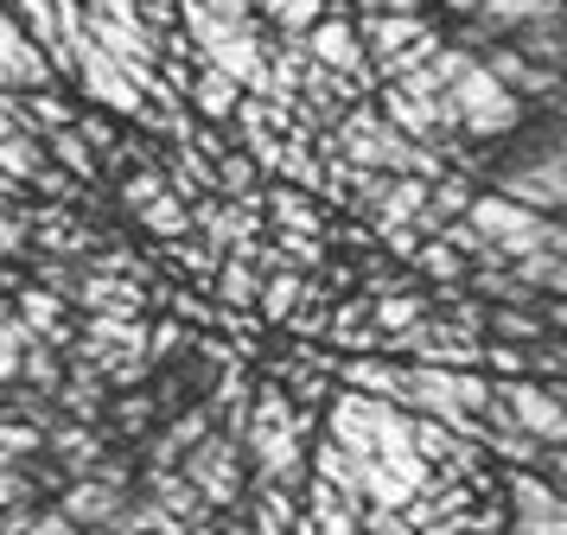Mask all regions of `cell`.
<instances>
[{
	"mask_svg": "<svg viewBox=\"0 0 567 535\" xmlns=\"http://www.w3.org/2000/svg\"><path fill=\"white\" fill-rule=\"evenodd\" d=\"M307 440H312V414L281 395V382H261L256 402H249V421H243V459L256 484H275V491H293L307 484Z\"/></svg>",
	"mask_w": 567,
	"mask_h": 535,
	"instance_id": "1",
	"label": "cell"
},
{
	"mask_svg": "<svg viewBox=\"0 0 567 535\" xmlns=\"http://www.w3.org/2000/svg\"><path fill=\"white\" fill-rule=\"evenodd\" d=\"M478 243H485L504 268L511 261H523V255H567V236L555 217H536V210H523V204L497 198V192H472V204H465L460 217Z\"/></svg>",
	"mask_w": 567,
	"mask_h": 535,
	"instance_id": "2",
	"label": "cell"
},
{
	"mask_svg": "<svg viewBox=\"0 0 567 535\" xmlns=\"http://www.w3.org/2000/svg\"><path fill=\"white\" fill-rule=\"evenodd\" d=\"M485 428H511V433H529L536 446H561V440H567V395H561V382H536V377L497 382V377H491Z\"/></svg>",
	"mask_w": 567,
	"mask_h": 535,
	"instance_id": "3",
	"label": "cell"
},
{
	"mask_svg": "<svg viewBox=\"0 0 567 535\" xmlns=\"http://www.w3.org/2000/svg\"><path fill=\"white\" fill-rule=\"evenodd\" d=\"M179 479L205 497V510L217 516V510H236L243 504V484H249V459H243V440L224 428H210L192 453L179 459Z\"/></svg>",
	"mask_w": 567,
	"mask_h": 535,
	"instance_id": "4",
	"label": "cell"
},
{
	"mask_svg": "<svg viewBox=\"0 0 567 535\" xmlns=\"http://www.w3.org/2000/svg\"><path fill=\"white\" fill-rule=\"evenodd\" d=\"M128 504L134 491L128 484H109V479H71L64 491H58V516L71 523L78 535H115L128 529Z\"/></svg>",
	"mask_w": 567,
	"mask_h": 535,
	"instance_id": "5",
	"label": "cell"
},
{
	"mask_svg": "<svg viewBox=\"0 0 567 535\" xmlns=\"http://www.w3.org/2000/svg\"><path fill=\"white\" fill-rule=\"evenodd\" d=\"M71 83L83 90V102H96L103 115H122V122H141V109H147V102H141V90L122 76V64H115V58H103L90 39L71 51Z\"/></svg>",
	"mask_w": 567,
	"mask_h": 535,
	"instance_id": "6",
	"label": "cell"
},
{
	"mask_svg": "<svg viewBox=\"0 0 567 535\" xmlns=\"http://www.w3.org/2000/svg\"><path fill=\"white\" fill-rule=\"evenodd\" d=\"M300 51H307V64H319V71L358 76L363 90L377 83V76H370V58H363V45H358V25H351V13H326V20L300 39Z\"/></svg>",
	"mask_w": 567,
	"mask_h": 535,
	"instance_id": "7",
	"label": "cell"
},
{
	"mask_svg": "<svg viewBox=\"0 0 567 535\" xmlns=\"http://www.w3.org/2000/svg\"><path fill=\"white\" fill-rule=\"evenodd\" d=\"M504 497H511V516H567L561 484H548L529 465H504Z\"/></svg>",
	"mask_w": 567,
	"mask_h": 535,
	"instance_id": "8",
	"label": "cell"
},
{
	"mask_svg": "<svg viewBox=\"0 0 567 535\" xmlns=\"http://www.w3.org/2000/svg\"><path fill=\"white\" fill-rule=\"evenodd\" d=\"M217 428V408H192V414H179V421H173V428L159 433L154 446H147V472H173V465H179L185 453H192V446H198V440H205V433Z\"/></svg>",
	"mask_w": 567,
	"mask_h": 535,
	"instance_id": "9",
	"label": "cell"
},
{
	"mask_svg": "<svg viewBox=\"0 0 567 535\" xmlns=\"http://www.w3.org/2000/svg\"><path fill=\"white\" fill-rule=\"evenodd\" d=\"M39 147H45V160H52L58 173L71 178V185H83V192H96V185H103V166H96V153L83 147L78 127H52Z\"/></svg>",
	"mask_w": 567,
	"mask_h": 535,
	"instance_id": "10",
	"label": "cell"
},
{
	"mask_svg": "<svg viewBox=\"0 0 567 535\" xmlns=\"http://www.w3.org/2000/svg\"><path fill=\"white\" fill-rule=\"evenodd\" d=\"M185 102L205 115V122H217V127H230V115H236V102H243V83H230L224 71H210V64H198L192 71V90H185Z\"/></svg>",
	"mask_w": 567,
	"mask_h": 535,
	"instance_id": "11",
	"label": "cell"
},
{
	"mask_svg": "<svg viewBox=\"0 0 567 535\" xmlns=\"http://www.w3.org/2000/svg\"><path fill=\"white\" fill-rule=\"evenodd\" d=\"M472 20L485 25L491 39H511L516 25H536V20H561V0H485Z\"/></svg>",
	"mask_w": 567,
	"mask_h": 535,
	"instance_id": "12",
	"label": "cell"
},
{
	"mask_svg": "<svg viewBox=\"0 0 567 535\" xmlns=\"http://www.w3.org/2000/svg\"><path fill=\"white\" fill-rule=\"evenodd\" d=\"M39 173H45V147H39L32 134H20V127H7V134H0V178H7L13 192H32Z\"/></svg>",
	"mask_w": 567,
	"mask_h": 535,
	"instance_id": "13",
	"label": "cell"
},
{
	"mask_svg": "<svg viewBox=\"0 0 567 535\" xmlns=\"http://www.w3.org/2000/svg\"><path fill=\"white\" fill-rule=\"evenodd\" d=\"M293 516H300V497L293 491H275V484H256V504H249V535H293Z\"/></svg>",
	"mask_w": 567,
	"mask_h": 535,
	"instance_id": "14",
	"label": "cell"
},
{
	"mask_svg": "<svg viewBox=\"0 0 567 535\" xmlns=\"http://www.w3.org/2000/svg\"><path fill=\"white\" fill-rule=\"evenodd\" d=\"M319 338H332V344H344V351H358V357H363V351H377V331H370V306H363V300L332 306Z\"/></svg>",
	"mask_w": 567,
	"mask_h": 535,
	"instance_id": "15",
	"label": "cell"
},
{
	"mask_svg": "<svg viewBox=\"0 0 567 535\" xmlns=\"http://www.w3.org/2000/svg\"><path fill=\"white\" fill-rule=\"evenodd\" d=\"M504 45L516 51V58H529V64H542V71H561V20H536V25H516Z\"/></svg>",
	"mask_w": 567,
	"mask_h": 535,
	"instance_id": "16",
	"label": "cell"
},
{
	"mask_svg": "<svg viewBox=\"0 0 567 535\" xmlns=\"http://www.w3.org/2000/svg\"><path fill=\"white\" fill-rule=\"evenodd\" d=\"M268 210H275V224L293 229V236H319V204H312L300 185H275V192H268Z\"/></svg>",
	"mask_w": 567,
	"mask_h": 535,
	"instance_id": "17",
	"label": "cell"
},
{
	"mask_svg": "<svg viewBox=\"0 0 567 535\" xmlns=\"http://www.w3.org/2000/svg\"><path fill=\"white\" fill-rule=\"evenodd\" d=\"M409 268H414V275H427L434 287H460V280H465V255H460V249H446L440 236H427V243L414 249Z\"/></svg>",
	"mask_w": 567,
	"mask_h": 535,
	"instance_id": "18",
	"label": "cell"
},
{
	"mask_svg": "<svg viewBox=\"0 0 567 535\" xmlns=\"http://www.w3.org/2000/svg\"><path fill=\"white\" fill-rule=\"evenodd\" d=\"M141 224L154 229V236H166V243H179L185 229H192V210H185L173 192H159V198H147L141 204Z\"/></svg>",
	"mask_w": 567,
	"mask_h": 535,
	"instance_id": "19",
	"label": "cell"
},
{
	"mask_svg": "<svg viewBox=\"0 0 567 535\" xmlns=\"http://www.w3.org/2000/svg\"><path fill=\"white\" fill-rule=\"evenodd\" d=\"M39 491H45V484L32 479L27 465H0V516H13V510H39Z\"/></svg>",
	"mask_w": 567,
	"mask_h": 535,
	"instance_id": "20",
	"label": "cell"
},
{
	"mask_svg": "<svg viewBox=\"0 0 567 535\" xmlns=\"http://www.w3.org/2000/svg\"><path fill=\"white\" fill-rule=\"evenodd\" d=\"M300 294H307V275H275L261 287V319L268 326H287V312L300 306Z\"/></svg>",
	"mask_w": 567,
	"mask_h": 535,
	"instance_id": "21",
	"label": "cell"
},
{
	"mask_svg": "<svg viewBox=\"0 0 567 535\" xmlns=\"http://www.w3.org/2000/svg\"><path fill=\"white\" fill-rule=\"evenodd\" d=\"M83 134V147L96 153V166H103L109 153H115V141H122V134H115V115H103V109H78V122H71Z\"/></svg>",
	"mask_w": 567,
	"mask_h": 535,
	"instance_id": "22",
	"label": "cell"
},
{
	"mask_svg": "<svg viewBox=\"0 0 567 535\" xmlns=\"http://www.w3.org/2000/svg\"><path fill=\"white\" fill-rule=\"evenodd\" d=\"M173 255L185 261V275H192V280H205V287H210V275H217V261H224V249L198 243V229H185L179 243H173Z\"/></svg>",
	"mask_w": 567,
	"mask_h": 535,
	"instance_id": "23",
	"label": "cell"
},
{
	"mask_svg": "<svg viewBox=\"0 0 567 535\" xmlns=\"http://www.w3.org/2000/svg\"><path fill=\"white\" fill-rule=\"evenodd\" d=\"M179 344H192V331H185L179 319H159V326L147 331V363H173Z\"/></svg>",
	"mask_w": 567,
	"mask_h": 535,
	"instance_id": "24",
	"label": "cell"
},
{
	"mask_svg": "<svg viewBox=\"0 0 567 535\" xmlns=\"http://www.w3.org/2000/svg\"><path fill=\"white\" fill-rule=\"evenodd\" d=\"M154 414H159V402L134 389V395H122V408H115V428H122V433H147V421H154Z\"/></svg>",
	"mask_w": 567,
	"mask_h": 535,
	"instance_id": "25",
	"label": "cell"
},
{
	"mask_svg": "<svg viewBox=\"0 0 567 535\" xmlns=\"http://www.w3.org/2000/svg\"><path fill=\"white\" fill-rule=\"evenodd\" d=\"M344 13L351 20H409V13H421V0H351Z\"/></svg>",
	"mask_w": 567,
	"mask_h": 535,
	"instance_id": "26",
	"label": "cell"
},
{
	"mask_svg": "<svg viewBox=\"0 0 567 535\" xmlns=\"http://www.w3.org/2000/svg\"><path fill=\"white\" fill-rule=\"evenodd\" d=\"M504 535H567V516H511Z\"/></svg>",
	"mask_w": 567,
	"mask_h": 535,
	"instance_id": "27",
	"label": "cell"
},
{
	"mask_svg": "<svg viewBox=\"0 0 567 535\" xmlns=\"http://www.w3.org/2000/svg\"><path fill=\"white\" fill-rule=\"evenodd\" d=\"M440 7H446V13H460V20H472V13H478L485 0H440Z\"/></svg>",
	"mask_w": 567,
	"mask_h": 535,
	"instance_id": "28",
	"label": "cell"
},
{
	"mask_svg": "<svg viewBox=\"0 0 567 535\" xmlns=\"http://www.w3.org/2000/svg\"><path fill=\"white\" fill-rule=\"evenodd\" d=\"M13 127V96H0V134Z\"/></svg>",
	"mask_w": 567,
	"mask_h": 535,
	"instance_id": "29",
	"label": "cell"
},
{
	"mask_svg": "<svg viewBox=\"0 0 567 535\" xmlns=\"http://www.w3.org/2000/svg\"><path fill=\"white\" fill-rule=\"evenodd\" d=\"M115 535H141V529H115Z\"/></svg>",
	"mask_w": 567,
	"mask_h": 535,
	"instance_id": "30",
	"label": "cell"
},
{
	"mask_svg": "<svg viewBox=\"0 0 567 535\" xmlns=\"http://www.w3.org/2000/svg\"><path fill=\"white\" fill-rule=\"evenodd\" d=\"M0 465H7V459H0Z\"/></svg>",
	"mask_w": 567,
	"mask_h": 535,
	"instance_id": "31",
	"label": "cell"
}]
</instances>
